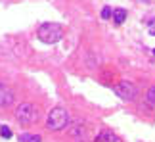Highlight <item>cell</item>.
<instances>
[{
  "mask_svg": "<svg viewBox=\"0 0 155 142\" xmlns=\"http://www.w3.org/2000/svg\"><path fill=\"white\" fill-rule=\"evenodd\" d=\"M37 35L42 42L54 44V42H58V40L63 39V29H61L59 23H42V25L38 27Z\"/></svg>",
  "mask_w": 155,
  "mask_h": 142,
  "instance_id": "cell-1",
  "label": "cell"
},
{
  "mask_svg": "<svg viewBox=\"0 0 155 142\" xmlns=\"http://www.w3.org/2000/svg\"><path fill=\"white\" fill-rule=\"evenodd\" d=\"M67 123H69L67 110H63V108H54V110H50L48 121H46V127H48L50 131H61V129L67 127Z\"/></svg>",
  "mask_w": 155,
  "mask_h": 142,
  "instance_id": "cell-2",
  "label": "cell"
},
{
  "mask_svg": "<svg viewBox=\"0 0 155 142\" xmlns=\"http://www.w3.org/2000/svg\"><path fill=\"white\" fill-rule=\"evenodd\" d=\"M15 119L21 125H33V123L38 121V110L35 108L33 104H19L15 110Z\"/></svg>",
  "mask_w": 155,
  "mask_h": 142,
  "instance_id": "cell-3",
  "label": "cell"
},
{
  "mask_svg": "<svg viewBox=\"0 0 155 142\" xmlns=\"http://www.w3.org/2000/svg\"><path fill=\"white\" fill-rule=\"evenodd\" d=\"M115 94L121 100L130 102V100H134L136 96H138V88H136V85H132L130 81H121V83L115 85Z\"/></svg>",
  "mask_w": 155,
  "mask_h": 142,
  "instance_id": "cell-4",
  "label": "cell"
},
{
  "mask_svg": "<svg viewBox=\"0 0 155 142\" xmlns=\"http://www.w3.org/2000/svg\"><path fill=\"white\" fill-rule=\"evenodd\" d=\"M14 92H12L10 86H6L4 83H0V108H8V106L14 104Z\"/></svg>",
  "mask_w": 155,
  "mask_h": 142,
  "instance_id": "cell-5",
  "label": "cell"
},
{
  "mask_svg": "<svg viewBox=\"0 0 155 142\" xmlns=\"http://www.w3.org/2000/svg\"><path fill=\"white\" fill-rule=\"evenodd\" d=\"M124 19H127V10L124 8H115L113 10V23H115V25L124 23Z\"/></svg>",
  "mask_w": 155,
  "mask_h": 142,
  "instance_id": "cell-6",
  "label": "cell"
},
{
  "mask_svg": "<svg viewBox=\"0 0 155 142\" xmlns=\"http://www.w3.org/2000/svg\"><path fill=\"white\" fill-rule=\"evenodd\" d=\"M117 137L113 134V131H100L98 137H96V142H115Z\"/></svg>",
  "mask_w": 155,
  "mask_h": 142,
  "instance_id": "cell-7",
  "label": "cell"
},
{
  "mask_svg": "<svg viewBox=\"0 0 155 142\" xmlns=\"http://www.w3.org/2000/svg\"><path fill=\"white\" fill-rule=\"evenodd\" d=\"M19 142H42V138L38 134H29V133H23L19 137Z\"/></svg>",
  "mask_w": 155,
  "mask_h": 142,
  "instance_id": "cell-8",
  "label": "cell"
},
{
  "mask_svg": "<svg viewBox=\"0 0 155 142\" xmlns=\"http://www.w3.org/2000/svg\"><path fill=\"white\" fill-rule=\"evenodd\" d=\"M69 133H71V137H82V138L86 137V131H84V129H81V127H73Z\"/></svg>",
  "mask_w": 155,
  "mask_h": 142,
  "instance_id": "cell-9",
  "label": "cell"
},
{
  "mask_svg": "<svg viewBox=\"0 0 155 142\" xmlns=\"http://www.w3.org/2000/svg\"><path fill=\"white\" fill-rule=\"evenodd\" d=\"M147 102H150L151 106H155V85L153 86H150V90H147Z\"/></svg>",
  "mask_w": 155,
  "mask_h": 142,
  "instance_id": "cell-10",
  "label": "cell"
},
{
  "mask_svg": "<svg viewBox=\"0 0 155 142\" xmlns=\"http://www.w3.org/2000/svg\"><path fill=\"white\" fill-rule=\"evenodd\" d=\"M0 134H2L4 138H12V134H14V133H12V129H10V127H6V125H4V127H0Z\"/></svg>",
  "mask_w": 155,
  "mask_h": 142,
  "instance_id": "cell-11",
  "label": "cell"
},
{
  "mask_svg": "<svg viewBox=\"0 0 155 142\" xmlns=\"http://www.w3.org/2000/svg\"><path fill=\"white\" fill-rule=\"evenodd\" d=\"M111 15H113V8H109V6H105V8L102 10V17H104V19H109Z\"/></svg>",
  "mask_w": 155,
  "mask_h": 142,
  "instance_id": "cell-12",
  "label": "cell"
},
{
  "mask_svg": "<svg viewBox=\"0 0 155 142\" xmlns=\"http://www.w3.org/2000/svg\"><path fill=\"white\" fill-rule=\"evenodd\" d=\"M150 35H153V37H155V25H150Z\"/></svg>",
  "mask_w": 155,
  "mask_h": 142,
  "instance_id": "cell-13",
  "label": "cell"
},
{
  "mask_svg": "<svg viewBox=\"0 0 155 142\" xmlns=\"http://www.w3.org/2000/svg\"><path fill=\"white\" fill-rule=\"evenodd\" d=\"M153 54H155V50H153Z\"/></svg>",
  "mask_w": 155,
  "mask_h": 142,
  "instance_id": "cell-14",
  "label": "cell"
}]
</instances>
